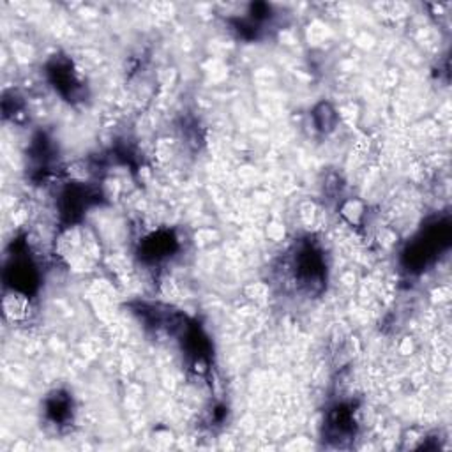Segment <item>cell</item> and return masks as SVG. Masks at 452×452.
Listing matches in <instances>:
<instances>
[{
    "instance_id": "obj_1",
    "label": "cell",
    "mask_w": 452,
    "mask_h": 452,
    "mask_svg": "<svg viewBox=\"0 0 452 452\" xmlns=\"http://www.w3.org/2000/svg\"><path fill=\"white\" fill-rule=\"evenodd\" d=\"M4 311L12 322L24 320L28 313V297L20 290H15L4 299Z\"/></svg>"
}]
</instances>
